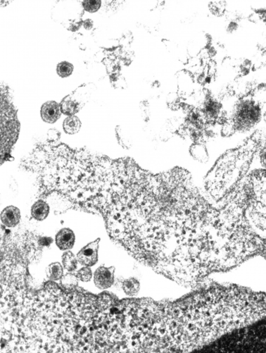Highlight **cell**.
Here are the masks:
<instances>
[{
  "mask_svg": "<svg viewBox=\"0 0 266 353\" xmlns=\"http://www.w3.org/2000/svg\"><path fill=\"white\" fill-rule=\"evenodd\" d=\"M116 136L118 142L120 146L123 147L125 149H129L132 146V140L128 134H125L121 126H117L116 127Z\"/></svg>",
  "mask_w": 266,
  "mask_h": 353,
  "instance_id": "cell-19",
  "label": "cell"
},
{
  "mask_svg": "<svg viewBox=\"0 0 266 353\" xmlns=\"http://www.w3.org/2000/svg\"><path fill=\"white\" fill-rule=\"evenodd\" d=\"M21 212L18 207L11 205L1 212V221L5 227H16L21 221Z\"/></svg>",
  "mask_w": 266,
  "mask_h": 353,
  "instance_id": "cell-9",
  "label": "cell"
},
{
  "mask_svg": "<svg viewBox=\"0 0 266 353\" xmlns=\"http://www.w3.org/2000/svg\"><path fill=\"white\" fill-rule=\"evenodd\" d=\"M60 105L55 101H48L43 104L40 109L42 119L48 123H55L61 117Z\"/></svg>",
  "mask_w": 266,
  "mask_h": 353,
  "instance_id": "cell-8",
  "label": "cell"
},
{
  "mask_svg": "<svg viewBox=\"0 0 266 353\" xmlns=\"http://www.w3.org/2000/svg\"><path fill=\"white\" fill-rule=\"evenodd\" d=\"M264 121H265V123L266 124V111L265 113H264Z\"/></svg>",
  "mask_w": 266,
  "mask_h": 353,
  "instance_id": "cell-29",
  "label": "cell"
},
{
  "mask_svg": "<svg viewBox=\"0 0 266 353\" xmlns=\"http://www.w3.org/2000/svg\"><path fill=\"white\" fill-rule=\"evenodd\" d=\"M260 163L263 167L266 169V148H263L259 152Z\"/></svg>",
  "mask_w": 266,
  "mask_h": 353,
  "instance_id": "cell-27",
  "label": "cell"
},
{
  "mask_svg": "<svg viewBox=\"0 0 266 353\" xmlns=\"http://www.w3.org/2000/svg\"><path fill=\"white\" fill-rule=\"evenodd\" d=\"M177 80L179 93L183 95H190L192 93L194 78L192 74L188 71H180L177 74Z\"/></svg>",
  "mask_w": 266,
  "mask_h": 353,
  "instance_id": "cell-11",
  "label": "cell"
},
{
  "mask_svg": "<svg viewBox=\"0 0 266 353\" xmlns=\"http://www.w3.org/2000/svg\"><path fill=\"white\" fill-rule=\"evenodd\" d=\"M190 153L194 159L200 162H207L209 159L208 152L204 144L193 143L190 148Z\"/></svg>",
  "mask_w": 266,
  "mask_h": 353,
  "instance_id": "cell-14",
  "label": "cell"
},
{
  "mask_svg": "<svg viewBox=\"0 0 266 353\" xmlns=\"http://www.w3.org/2000/svg\"><path fill=\"white\" fill-rule=\"evenodd\" d=\"M115 267H100L95 271L94 281L95 286L101 290L109 289L114 282Z\"/></svg>",
  "mask_w": 266,
  "mask_h": 353,
  "instance_id": "cell-7",
  "label": "cell"
},
{
  "mask_svg": "<svg viewBox=\"0 0 266 353\" xmlns=\"http://www.w3.org/2000/svg\"><path fill=\"white\" fill-rule=\"evenodd\" d=\"M101 4L102 1L100 0H86L82 2V5L85 10L90 13L97 12L101 7Z\"/></svg>",
  "mask_w": 266,
  "mask_h": 353,
  "instance_id": "cell-23",
  "label": "cell"
},
{
  "mask_svg": "<svg viewBox=\"0 0 266 353\" xmlns=\"http://www.w3.org/2000/svg\"><path fill=\"white\" fill-rule=\"evenodd\" d=\"M262 117V107L253 98L247 96L239 99L235 105L231 117L228 118L234 126L235 132L244 133L256 126Z\"/></svg>",
  "mask_w": 266,
  "mask_h": 353,
  "instance_id": "cell-3",
  "label": "cell"
},
{
  "mask_svg": "<svg viewBox=\"0 0 266 353\" xmlns=\"http://www.w3.org/2000/svg\"><path fill=\"white\" fill-rule=\"evenodd\" d=\"M81 128V122L75 116L68 117L63 121V128L65 133L69 135L77 134Z\"/></svg>",
  "mask_w": 266,
  "mask_h": 353,
  "instance_id": "cell-15",
  "label": "cell"
},
{
  "mask_svg": "<svg viewBox=\"0 0 266 353\" xmlns=\"http://www.w3.org/2000/svg\"><path fill=\"white\" fill-rule=\"evenodd\" d=\"M78 262V258L72 252L68 251L63 254V266L69 273H74L76 270Z\"/></svg>",
  "mask_w": 266,
  "mask_h": 353,
  "instance_id": "cell-16",
  "label": "cell"
},
{
  "mask_svg": "<svg viewBox=\"0 0 266 353\" xmlns=\"http://www.w3.org/2000/svg\"><path fill=\"white\" fill-rule=\"evenodd\" d=\"M233 337V340H238L233 343V348L238 346L235 351L266 353V317L241 329Z\"/></svg>",
  "mask_w": 266,
  "mask_h": 353,
  "instance_id": "cell-4",
  "label": "cell"
},
{
  "mask_svg": "<svg viewBox=\"0 0 266 353\" xmlns=\"http://www.w3.org/2000/svg\"><path fill=\"white\" fill-rule=\"evenodd\" d=\"M63 267L59 262L52 263L47 268V276L51 281H58L63 277Z\"/></svg>",
  "mask_w": 266,
  "mask_h": 353,
  "instance_id": "cell-18",
  "label": "cell"
},
{
  "mask_svg": "<svg viewBox=\"0 0 266 353\" xmlns=\"http://www.w3.org/2000/svg\"><path fill=\"white\" fill-rule=\"evenodd\" d=\"M53 242V239L49 237L40 236L39 238V244L43 247L49 246Z\"/></svg>",
  "mask_w": 266,
  "mask_h": 353,
  "instance_id": "cell-26",
  "label": "cell"
},
{
  "mask_svg": "<svg viewBox=\"0 0 266 353\" xmlns=\"http://www.w3.org/2000/svg\"><path fill=\"white\" fill-rule=\"evenodd\" d=\"M47 142H57L61 137V133L55 128H51L47 131Z\"/></svg>",
  "mask_w": 266,
  "mask_h": 353,
  "instance_id": "cell-25",
  "label": "cell"
},
{
  "mask_svg": "<svg viewBox=\"0 0 266 353\" xmlns=\"http://www.w3.org/2000/svg\"><path fill=\"white\" fill-rule=\"evenodd\" d=\"M49 214V204L43 200H38L31 207V216L36 221H44Z\"/></svg>",
  "mask_w": 266,
  "mask_h": 353,
  "instance_id": "cell-13",
  "label": "cell"
},
{
  "mask_svg": "<svg viewBox=\"0 0 266 353\" xmlns=\"http://www.w3.org/2000/svg\"><path fill=\"white\" fill-rule=\"evenodd\" d=\"M100 238L87 245L77 255L79 263L85 267H92L98 261V249Z\"/></svg>",
  "mask_w": 266,
  "mask_h": 353,
  "instance_id": "cell-6",
  "label": "cell"
},
{
  "mask_svg": "<svg viewBox=\"0 0 266 353\" xmlns=\"http://www.w3.org/2000/svg\"><path fill=\"white\" fill-rule=\"evenodd\" d=\"M266 145V134L255 131L240 146L222 154L204 178V188L219 203L248 174L255 155Z\"/></svg>",
  "mask_w": 266,
  "mask_h": 353,
  "instance_id": "cell-1",
  "label": "cell"
},
{
  "mask_svg": "<svg viewBox=\"0 0 266 353\" xmlns=\"http://www.w3.org/2000/svg\"><path fill=\"white\" fill-rule=\"evenodd\" d=\"M60 282H61L63 289H66V290H74L75 287L78 286V278L74 274H66V275L63 276Z\"/></svg>",
  "mask_w": 266,
  "mask_h": 353,
  "instance_id": "cell-20",
  "label": "cell"
},
{
  "mask_svg": "<svg viewBox=\"0 0 266 353\" xmlns=\"http://www.w3.org/2000/svg\"><path fill=\"white\" fill-rule=\"evenodd\" d=\"M78 279L83 282H88L92 277V272L89 267H85L80 269L76 275Z\"/></svg>",
  "mask_w": 266,
  "mask_h": 353,
  "instance_id": "cell-24",
  "label": "cell"
},
{
  "mask_svg": "<svg viewBox=\"0 0 266 353\" xmlns=\"http://www.w3.org/2000/svg\"><path fill=\"white\" fill-rule=\"evenodd\" d=\"M74 67L72 63L68 62V61H61L57 65V74L61 78H66L69 77L72 74L74 71Z\"/></svg>",
  "mask_w": 266,
  "mask_h": 353,
  "instance_id": "cell-21",
  "label": "cell"
},
{
  "mask_svg": "<svg viewBox=\"0 0 266 353\" xmlns=\"http://www.w3.org/2000/svg\"><path fill=\"white\" fill-rule=\"evenodd\" d=\"M71 96L72 95H71V94L66 96L59 104L61 114L69 116V117L75 116V114H77L83 107V106H81V104L76 101L75 99L73 98Z\"/></svg>",
  "mask_w": 266,
  "mask_h": 353,
  "instance_id": "cell-12",
  "label": "cell"
},
{
  "mask_svg": "<svg viewBox=\"0 0 266 353\" xmlns=\"http://www.w3.org/2000/svg\"><path fill=\"white\" fill-rule=\"evenodd\" d=\"M56 244L61 250H70L75 244V236L71 229L64 228L56 235Z\"/></svg>",
  "mask_w": 266,
  "mask_h": 353,
  "instance_id": "cell-10",
  "label": "cell"
},
{
  "mask_svg": "<svg viewBox=\"0 0 266 353\" xmlns=\"http://www.w3.org/2000/svg\"><path fill=\"white\" fill-rule=\"evenodd\" d=\"M237 29L238 24H236V22H235V21H232V22H230V24L228 25V26H227V32H230V33L236 31Z\"/></svg>",
  "mask_w": 266,
  "mask_h": 353,
  "instance_id": "cell-28",
  "label": "cell"
},
{
  "mask_svg": "<svg viewBox=\"0 0 266 353\" xmlns=\"http://www.w3.org/2000/svg\"><path fill=\"white\" fill-rule=\"evenodd\" d=\"M122 288L126 295L134 296L140 291V283L136 278H130L123 281L122 283Z\"/></svg>",
  "mask_w": 266,
  "mask_h": 353,
  "instance_id": "cell-17",
  "label": "cell"
},
{
  "mask_svg": "<svg viewBox=\"0 0 266 353\" xmlns=\"http://www.w3.org/2000/svg\"><path fill=\"white\" fill-rule=\"evenodd\" d=\"M251 200L256 215L266 229V169L250 172Z\"/></svg>",
  "mask_w": 266,
  "mask_h": 353,
  "instance_id": "cell-5",
  "label": "cell"
},
{
  "mask_svg": "<svg viewBox=\"0 0 266 353\" xmlns=\"http://www.w3.org/2000/svg\"><path fill=\"white\" fill-rule=\"evenodd\" d=\"M225 8H226V1H211L209 3L210 12L216 16H222L225 12Z\"/></svg>",
  "mask_w": 266,
  "mask_h": 353,
  "instance_id": "cell-22",
  "label": "cell"
},
{
  "mask_svg": "<svg viewBox=\"0 0 266 353\" xmlns=\"http://www.w3.org/2000/svg\"><path fill=\"white\" fill-rule=\"evenodd\" d=\"M19 131L17 109L9 88L1 85V166L12 158V148L18 140Z\"/></svg>",
  "mask_w": 266,
  "mask_h": 353,
  "instance_id": "cell-2",
  "label": "cell"
}]
</instances>
